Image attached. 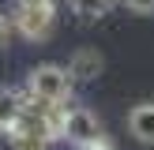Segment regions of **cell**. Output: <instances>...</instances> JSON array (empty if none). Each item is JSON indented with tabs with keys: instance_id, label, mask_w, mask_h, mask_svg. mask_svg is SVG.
Wrapping results in <instances>:
<instances>
[{
	"instance_id": "3957f363",
	"label": "cell",
	"mask_w": 154,
	"mask_h": 150,
	"mask_svg": "<svg viewBox=\"0 0 154 150\" xmlns=\"http://www.w3.org/2000/svg\"><path fill=\"white\" fill-rule=\"evenodd\" d=\"M11 22L26 41H45L57 26V0H42V4H23L19 0Z\"/></svg>"
},
{
	"instance_id": "8992f818",
	"label": "cell",
	"mask_w": 154,
	"mask_h": 150,
	"mask_svg": "<svg viewBox=\"0 0 154 150\" xmlns=\"http://www.w3.org/2000/svg\"><path fill=\"white\" fill-rule=\"evenodd\" d=\"M128 131L139 142L154 146V101H139L132 112H128Z\"/></svg>"
},
{
	"instance_id": "30bf717a",
	"label": "cell",
	"mask_w": 154,
	"mask_h": 150,
	"mask_svg": "<svg viewBox=\"0 0 154 150\" xmlns=\"http://www.w3.org/2000/svg\"><path fill=\"white\" fill-rule=\"evenodd\" d=\"M23 4H42V0H23Z\"/></svg>"
},
{
	"instance_id": "6da1fadb",
	"label": "cell",
	"mask_w": 154,
	"mask_h": 150,
	"mask_svg": "<svg viewBox=\"0 0 154 150\" xmlns=\"http://www.w3.org/2000/svg\"><path fill=\"white\" fill-rule=\"evenodd\" d=\"M60 139H68L75 150H113L109 135H105L102 120L94 116L90 109H83V105H72L64 116V135Z\"/></svg>"
},
{
	"instance_id": "5b68a950",
	"label": "cell",
	"mask_w": 154,
	"mask_h": 150,
	"mask_svg": "<svg viewBox=\"0 0 154 150\" xmlns=\"http://www.w3.org/2000/svg\"><path fill=\"white\" fill-rule=\"evenodd\" d=\"M26 86L23 90H0V131H11L26 112Z\"/></svg>"
},
{
	"instance_id": "52a82bcc",
	"label": "cell",
	"mask_w": 154,
	"mask_h": 150,
	"mask_svg": "<svg viewBox=\"0 0 154 150\" xmlns=\"http://www.w3.org/2000/svg\"><path fill=\"white\" fill-rule=\"evenodd\" d=\"M113 4H117V0H68V8H72L79 19H87V22H94V19H102V15H109Z\"/></svg>"
},
{
	"instance_id": "9c48e42d",
	"label": "cell",
	"mask_w": 154,
	"mask_h": 150,
	"mask_svg": "<svg viewBox=\"0 0 154 150\" xmlns=\"http://www.w3.org/2000/svg\"><path fill=\"white\" fill-rule=\"evenodd\" d=\"M11 26H15V22H8L4 15H0V49H4V45H8V38H11Z\"/></svg>"
},
{
	"instance_id": "ba28073f",
	"label": "cell",
	"mask_w": 154,
	"mask_h": 150,
	"mask_svg": "<svg viewBox=\"0 0 154 150\" xmlns=\"http://www.w3.org/2000/svg\"><path fill=\"white\" fill-rule=\"evenodd\" d=\"M128 8H132V11H139V15H150L154 11V0H124Z\"/></svg>"
},
{
	"instance_id": "277c9868",
	"label": "cell",
	"mask_w": 154,
	"mask_h": 150,
	"mask_svg": "<svg viewBox=\"0 0 154 150\" xmlns=\"http://www.w3.org/2000/svg\"><path fill=\"white\" fill-rule=\"evenodd\" d=\"M105 68V56L98 49H75L72 60H68V71L75 75V82H94Z\"/></svg>"
},
{
	"instance_id": "7a4b0ae2",
	"label": "cell",
	"mask_w": 154,
	"mask_h": 150,
	"mask_svg": "<svg viewBox=\"0 0 154 150\" xmlns=\"http://www.w3.org/2000/svg\"><path fill=\"white\" fill-rule=\"evenodd\" d=\"M26 90L34 98H49V101H72L75 90V75L60 64H38L26 75Z\"/></svg>"
}]
</instances>
